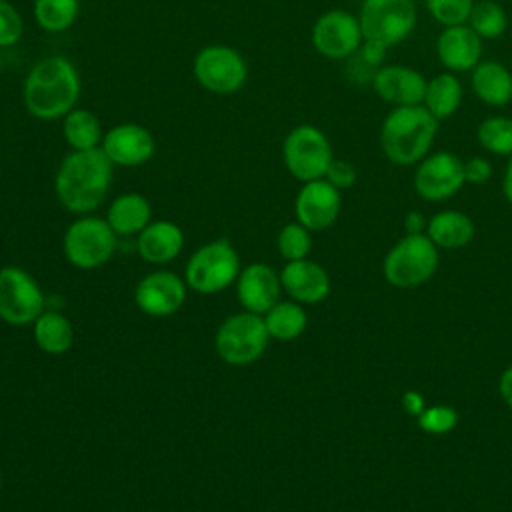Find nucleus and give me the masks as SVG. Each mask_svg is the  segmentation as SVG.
<instances>
[{
    "label": "nucleus",
    "mask_w": 512,
    "mask_h": 512,
    "mask_svg": "<svg viewBox=\"0 0 512 512\" xmlns=\"http://www.w3.org/2000/svg\"><path fill=\"white\" fill-rule=\"evenodd\" d=\"M262 318L270 338L280 342L298 338L308 324V316L302 304L296 300H278Z\"/></svg>",
    "instance_id": "28"
},
{
    "label": "nucleus",
    "mask_w": 512,
    "mask_h": 512,
    "mask_svg": "<svg viewBox=\"0 0 512 512\" xmlns=\"http://www.w3.org/2000/svg\"><path fill=\"white\" fill-rule=\"evenodd\" d=\"M426 236L446 250L464 248L474 238V222L460 210H442L428 220Z\"/></svg>",
    "instance_id": "24"
},
{
    "label": "nucleus",
    "mask_w": 512,
    "mask_h": 512,
    "mask_svg": "<svg viewBox=\"0 0 512 512\" xmlns=\"http://www.w3.org/2000/svg\"><path fill=\"white\" fill-rule=\"evenodd\" d=\"M502 192H504V198L512 204V156L508 158V164H506V170H504Z\"/></svg>",
    "instance_id": "42"
},
{
    "label": "nucleus",
    "mask_w": 512,
    "mask_h": 512,
    "mask_svg": "<svg viewBox=\"0 0 512 512\" xmlns=\"http://www.w3.org/2000/svg\"><path fill=\"white\" fill-rule=\"evenodd\" d=\"M498 390H500V396H502L504 404L512 410V366H508V368L500 374Z\"/></svg>",
    "instance_id": "41"
},
{
    "label": "nucleus",
    "mask_w": 512,
    "mask_h": 512,
    "mask_svg": "<svg viewBox=\"0 0 512 512\" xmlns=\"http://www.w3.org/2000/svg\"><path fill=\"white\" fill-rule=\"evenodd\" d=\"M402 406H404V410L410 414V416H420V412L426 408V400H424V396L420 394V392H414V390H408V392H404V396H402Z\"/></svg>",
    "instance_id": "39"
},
{
    "label": "nucleus",
    "mask_w": 512,
    "mask_h": 512,
    "mask_svg": "<svg viewBox=\"0 0 512 512\" xmlns=\"http://www.w3.org/2000/svg\"><path fill=\"white\" fill-rule=\"evenodd\" d=\"M478 144L496 156H512V118L488 116L476 128Z\"/></svg>",
    "instance_id": "31"
},
{
    "label": "nucleus",
    "mask_w": 512,
    "mask_h": 512,
    "mask_svg": "<svg viewBox=\"0 0 512 512\" xmlns=\"http://www.w3.org/2000/svg\"><path fill=\"white\" fill-rule=\"evenodd\" d=\"M474 0H426V8L442 26L466 24L472 12Z\"/></svg>",
    "instance_id": "34"
},
{
    "label": "nucleus",
    "mask_w": 512,
    "mask_h": 512,
    "mask_svg": "<svg viewBox=\"0 0 512 512\" xmlns=\"http://www.w3.org/2000/svg\"><path fill=\"white\" fill-rule=\"evenodd\" d=\"M334 188L338 190H346L350 188L354 182H356V168L352 166V162L348 160H340V158H334L326 170V176H324Z\"/></svg>",
    "instance_id": "37"
},
{
    "label": "nucleus",
    "mask_w": 512,
    "mask_h": 512,
    "mask_svg": "<svg viewBox=\"0 0 512 512\" xmlns=\"http://www.w3.org/2000/svg\"><path fill=\"white\" fill-rule=\"evenodd\" d=\"M436 56L448 72H468L482 58V38L468 26H444L436 40Z\"/></svg>",
    "instance_id": "20"
},
{
    "label": "nucleus",
    "mask_w": 512,
    "mask_h": 512,
    "mask_svg": "<svg viewBox=\"0 0 512 512\" xmlns=\"http://www.w3.org/2000/svg\"><path fill=\"white\" fill-rule=\"evenodd\" d=\"M118 236L106 218L82 214L64 232L62 250L66 260L80 270L104 266L116 252Z\"/></svg>",
    "instance_id": "6"
},
{
    "label": "nucleus",
    "mask_w": 512,
    "mask_h": 512,
    "mask_svg": "<svg viewBox=\"0 0 512 512\" xmlns=\"http://www.w3.org/2000/svg\"><path fill=\"white\" fill-rule=\"evenodd\" d=\"M24 36V20L20 12L8 2L0 0V48L18 44Z\"/></svg>",
    "instance_id": "36"
},
{
    "label": "nucleus",
    "mask_w": 512,
    "mask_h": 512,
    "mask_svg": "<svg viewBox=\"0 0 512 512\" xmlns=\"http://www.w3.org/2000/svg\"><path fill=\"white\" fill-rule=\"evenodd\" d=\"M426 78L410 66L386 64L380 66L372 78L376 96L394 106H418L424 100Z\"/></svg>",
    "instance_id": "18"
},
{
    "label": "nucleus",
    "mask_w": 512,
    "mask_h": 512,
    "mask_svg": "<svg viewBox=\"0 0 512 512\" xmlns=\"http://www.w3.org/2000/svg\"><path fill=\"white\" fill-rule=\"evenodd\" d=\"M312 46L330 60H346L364 42L358 16L348 10L334 8L320 14L310 32Z\"/></svg>",
    "instance_id": "12"
},
{
    "label": "nucleus",
    "mask_w": 512,
    "mask_h": 512,
    "mask_svg": "<svg viewBox=\"0 0 512 512\" xmlns=\"http://www.w3.org/2000/svg\"><path fill=\"white\" fill-rule=\"evenodd\" d=\"M100 148L114 166L136 168L152 160L156 152V140L146 126L136 122H122L104 132Z\"/></svg>",
    "instance_id": "15"
},
{
    "label": "nucleus",
    "mask_w": 512,
    "mask_h": 512,
    "mask_svg": "<svg viewBox=\"0 0 512 512\" xmlns=\"http://www.w3.org/2000/svg\"><path fill=\"white\" fill-rule=\"evenodd\" d=\"M464 182V162L448 150L428 154L418 162L414 172V188L428 202L452 198Z\"/></svg>",
    "instance_id": "13"
},
{
    "label": "nucleus",
    "mask_w": 512,
    "mask_h": 512,
    "mask_svg": "<svg viewBox=\"0 0 512 512\" xmlns=\"http://www.w3.org/2000/svg\"><path fill=\"white\" fill-rule=\"evenodd\" d=\"M276 246H278V254L286 262L308 258V254L312 250L310 230L306 226H302L298 220L288 222L286 226L280 228L278 238H276Z\"/></svg>",
    "instance_id": "33"
},
{
    "label": "nucleus",
    "mask_w": 512,
    "mask_h": 512,
    "mask_svg": "<svg viewBox=\"0 0 512 512\" xmlns=\"http://www.w3.org/2000/svg\"><path fill=\"white\" fill-rule=\"evenodd\" d=\"M62 136L70 150H94L100 148L104 130L92 110L72 108L62 118Z\"/></svg>",
    "instance_id": "27"
},
{
    "label": "nucleus",
    "mask_w": 512,
    "mask_h": 512,
    "mask_svg": "<svg viewBox=\"0 0 512 512\" xmlns=\"http://www.w3.org/2000/svg\"><path fill=\"white\" fill-rule=\"evenodd\" d=\"M264 318L254 312L230 314L214 334V350L230 366L254 364L268 348Z\"/></svg>",
    "instance_id": "5"
},
{
    "label": "nucleus",
    "mask_w": 512,
    "mask_h": 512,
    "mask_svg": "<svg viewBox=\"0 0 512 512\" xmlns=\"http://www.w3.org/2000/svg\"><path fill=\"white\" fill-rule=\"evenodd\" d=\"M426 228H428V220L416 212V210H410L404 218V230L406 234H426Z\"/></svg>",
    "instance_id": "40"
},
{
    "label": "nucleus",
    "mask_w": 512,
    "mask_h": 512,
    "mask_svg": "<svg viewBox=\"0 0 512 512\" xmlns=\"http://www.w3.org/2000/svg\"><path fill=\"white\" fill-rule=\"evenodd\" d=\"M80 74L76 66L60 54L38 60L26 74L22 102L36 120H62L80 98Z\"/></svg>",
    "instance_id": "2"
},
{
    "label": "nucleus",
    "mask_w": 512,
    "mask_h": 512,
    "mask_svg": "<svg viewBox=\"0 0 512 512\" xmlns=\"http://www.w3.org/2000/svg\"><path fill=\"white\" fill-rule=\"evenodd\" d=\"M0 72H2V54H0Z\"/></svg>",
    "instance_id": "43"
},
{
    "label": "nucleus",
    "mask_w": 512,
    "mask_h": 512,
    "mask_svg": "<svg viewBox=\"0 0 512 512\" xmlns=\"http://www.w3.org/2000/svg\"><path fill=\"white\" fill-rule=\"evenodd\" d=\"M80 14V0H34L32 16L36 24L50 34L72 28Z\"/></svg>",
    "instance_id": "29"
},
{
    "label": "nucleus",
    "mask_w": 512,
    "mask_h": 512,
    "mask_svg": "<svg viewBox=\"0 0 512 512\" xmlns=\"http://www.w3.org/2000/svg\"><path fill=\"white\" fill-rule=\"evenodd\" d=\"M492 176V164L482 156H472L464 162V180L468 184H484Z\"/></svg>",
    "instance_id": "38"
},
{
    "label": "nucleus",
    "mask_w": 512,
    "mask_h": 512,
    "mask_svg": "<svg viewBox=\"0 0 512 512\" xmlns=\"http://www.w3.org/2000/svg\"><path fill=\"white\" fill-rule=\"evenodd\" d=\"M194 80L212 94H234L248 80V62L228 44H208L192 60Z\"/></svg>",
    "instance_id": "10"
},
{
    "label": "nucleus",
    "mask_w": 512,
    "mask_h": 512,
    "mask_svg": "<svg viewBox=\"0 0 512 512\" xmlns=\"http://www.w3.org/2000/svg\"><path fill=\"white\" fill-rule=\"evenodd\" d=\"M184 232L172 220H152L136 238V250L150 264H168L180 256Z\"/></svg>",
    "instance_id": "21"
},
{
    "label": "nucleus",
    "mask_w": 512,
    "mask_h": 512,
    "mask_svg": "<svg viewBox=\"0 0 512 512\" xmlns=\"http://www.w3.org/2000/svg\"><path fill=\"white\" fill-rule=\"evenodd\" d=\"M458 424V412L446 404L426 406L418 416V426L426 434H446Z\"/></svg>",
    "instance_id": "35"
},
{
    "label": "nucleus",
    "mask_w": 512,
    "mask_h": 512,
    "mask_svg": "<svg viewBox=\"0 0 512 512\" xmlns=\"http://www.w3.org/2000/svg\"><path fill=\"white\" fill-rule=\"evenodd\" d=\"M234 284L238 302L246 312L264 316L280 300V274L264 262H252L242 268Z\"/></svg>",
    "instance_id": "17"
},
{
    "label": "nucleus",
    "mask_w": 512,
    "mask_h": 512,
    "mask_svg": "<svg viewBox=\"0 0 512 512\" xmlns=\"http://www.w3.org/2000/svg\"><path fill=\"white\" fill-rule=\"evenodd\" d=\"M386 56V48L376 44V42H368L364 40L362 46L346 58V76L354 82V84H372L374 74L378 72Z\"/></svg>",
    "instance_id": "32"
},
{
    "label": "nucleus",
    "mask_w": 512,
    "mask_h": 512,
    "mask_svg": "<svg viewBox=\"0 0 512 512\" xmlns=\"http://www.w3.org/2000/svg\"><path fill=\"white\" fill-rule=\"evenodd\" d=\"M482 40L500 38L508 28V14L506 10L494 0H480L474 2L470 18L466 22Z\"/></svg>",
    "instance_id": "30"
},
{
    "label": "nucleus",
    "mask_w": 512,
    "mask_h": 512,
    "mask_svg": "<svg viewBox=\"0 0 512 512\" xmlns=\"http://www.w3.org/2000/svg\"><path fill=\"white\" fill-rule=\"evenodd\" d=\"M438 268V246L426 234H406L386 254L382 272L396 288L428 282Z\"/></svg>",
    "instance_id": "7"
},
{
    "label": "nucleus",
    "mask_w": 512,
    "mask_h": 512,
    "mask_svg": "<svg viewBox=\"0 0 512 512\" xmlns=\"http://www.w3.org/2000/svg\"><path fill=\"white\" fill-rule=\"evenodd\" d=\"M0 486H2V476H0Z\"/></svg>",
    "instance_id": "44"
},
{
    "label": "nucleus",
    "mask_w": 512,
    "mask_h": 512,
    "mask_svg": "<svg viewBox=\"0 0 512 512\" xmlns=\"http://www.w3.org/2000/svg\"><path fill=\"white\" fill-rule=\"evenodd\" d=\"M32 338L34 344L44 354H64L74 344V328L72 322L58 310H44L32 322Z\"/></svg>",
    "instance_id": "25"
},
{
    "label": "nucleus",
    "mask_w": 512,
    "mask_h": 512,
    "mask_svg": "<svg viewBox=\"0 0 512 512\" xmlns=\"http://www.w3.org/2000/svg\"><path fill=\"white\" fill-rule=\"evenodd\" d=\"M462 98H464V88H462V82L456 78V74L442 72L426 82L422 106L434 118L444 120L458 112Z\"/></svg>",
    "instance_id": "26"
},
{
    "label": "nucleus",
    "mask_w": 512,
    "mask_h": 512,
    "mask_svg": "<svg viewBox=\"0 0 512 512\" xmlns=\"http://www.w3.org/2000/svg\"><path fill=\"white\" fill-rule=\"evenodd\" d=\"M472 90L480 102L502 108L512 102V72L496 60H480L470 78Z\"/></svg>",
    "instance_id": "22"
},
{
    "label": "nucleus",
    "mask_w": 512,
    "mask_h": 512,
    "mask_svg": "<svg viewBox=\"0 0 512 512\" xmlns=\"http://www.w3.org/2000/svg\"><path fill=\"white\" fill-rule=\"evenodd\" d=\"M240 270V256L232 242L218 238L192 252L186 262L184 280L198 294H216L232 286Z\"/></svg>",
    "instance_id": "4"
},
{
    "label": "nucleus",
    "mask_w": 512,
    "mask_h": 512,
    "mask_svg": "<svg viewBox=\"0 0 512 512\" xmlns=\"http://www.w3.org/2000/svg\"><path fill=\"white\" fill-rule=\"evenodd\" d=\"M106 222L116 236L140 234L152 222V206L146 196L138 192H124L110 202Z\"/></svg>",
    "instance_id": "23"
},
{
    "label": "nucleus",
    "mask_w": 512,
    "mask_h": 512,
    "mask_svg": "<svg viewBox=\"0 0 512 512\" xmlns=\"http://www.w3.org/2000/svg\"><path fill=\"white\" fill-rule=\"evenodd\" d=\"M282 290L300 304H318L330 294V276L314 260L302 258L286 262L280 272Z\"/></svg>",
    "instance_id": "19"
},
{
    "label": "nucleus",
    "mask_w": 512,
    "mask_h": 512,
    "mask_svg": "<svg viewBox=\"0 0 512 512\" xmlns=\"http://www.w3.org/2000/svg\"><path fill=\"white\" fill-rule=\"evenodd\" d=\"M440 120L422 104L396 106L380 126V148L396 166H414L430 154Z\"/></svg>",
    "instance_id": "3"
},
{
    "label": "nucleus",
    "mask_w": 512,
    "mask_h": 512,
    "mask_svg": "<svg viewBox=\"0 0 512 512\" xmlns=\"http://www.w3.org/2000/svg\"><path fill=\"white\" fill-rule=\"evenodd\" d=\"M46 310L40 284L20 266L0 268V318L12 326L32 324Z\"/></svg>",
    "instance_id": "11"
},
{
    "label": "nucleus",
    "mask_w": 512,
    "mask_h": 512,
    "mask_svg": "<svg viewBox=\"0 0 512 512\" xmlns=\"http://www.w3.org/2000/svg\"><path fill=\"white\" fill-rule=\"evenodd\" d=\"M342 206L340 190L334 188L326 178L302 182V188L294 200L296 220L310 232H320L330 228Z\"/></svg>",
    "instance_id": "16"
},
{
    "label": "nucleus",
    "mask_w": 512,
    "mask_h": 512,
    "mask_svg": "<svg viewBox=\"0 0 512 512\" xmlns=\"http://www.w3.org/2000/svg\"><path fill=\"white\" fill-rule=\"evenodd\" d=\"M112 174L114 164L102 148L70 150L54 176L56 198L72 214H92L104 202Z\"/></svg>",
    "instance_id": "1"
},
{
    "label": "nucleus",
    "mask_w": 512,
    "mask_h": 512,
    "mask_svg": "<svg viewBox=\"0 0 512 512\" xmlns=\"http://www.w3.org/2000/svg\"><path fill=\"white\" fill-rule=\"evenodd\" d=\"M186 288V280L176 272L154 270L136 284L134 302L146 316L166 318L184 306Z\"/></svg>",
    "instance_id": "14"
},
{
    "label": "nucleus",
    "mask_w": 512,
    "mask_h": 512,
    "mask_svg": "<svg viewBox=\"0 0 512 512\" xmlns=\"http://www.w3.org/2000/svg\"><path fill=\"white\" fill-rule=\"evenodd\" d=\"M282 160L296 180L310 182L326 176L334 152L328 136L318 126L298 124L284 136Z\"/></svg>",
    "instance_id": "8"
},
{
    "label": "nucleus",
    "mask_w": 512,
    "mask_h": 512,
    "mask_svg": "<svg viewBox=\"0 0 512 512\" xmlns=\"http://www.w3.org/2000/svg\"><path fill=\"white\" fill-rule=\"evenodd\" d=\"M358 22L364 40L390 48L414 32L418 12L414 0H364Z\"/></svg>",
    "instance_id": "9"
}]
</instances>
